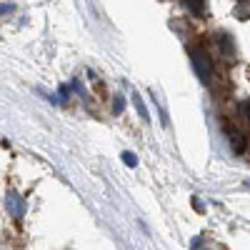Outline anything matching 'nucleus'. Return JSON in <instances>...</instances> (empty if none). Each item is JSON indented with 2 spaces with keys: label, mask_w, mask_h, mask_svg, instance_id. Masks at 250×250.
<instances>
[{
  "label": "nucleus",
  "mask_w": 250,
  "mask_h": 250,
  "mask_svg": "<svg viewBox=\"0 0 250 250\" xmlns=\"http://www.w3.org/2000/svg\"><path fill=\"white\" fill-rule=\"evenodd\" d=\"M190 60H193V68H195V75L203 80V83H210V75H213V62L203 50H190Z\"/></svg>",
  "instance_id": "obj_1"
},
{
  "label": "nucleus",
  "mask_w": 250,
  "mask_h": 250,
  "mask_svg": "<svg viewBox=\"0 0 250 250\" xmlns=\"http://www.w3.org/2000/svg\"><path fill=\"white\" fill-rule=\"evenodd\" d=\"M5 208H8V213H10L15 220H20V218L25 215V200H23V195L15 193V190L8 193V198H5Z\"/></svg>",
  "instance_id": "obj_2"
},
{
  "label": "nucleus",
  "mask_w": 250,
  "mask_h": 250,
  "mask_svg": "<svg viewBox=\"0 0 250 250\" xmlns=\"http://www.w3.org/2000/svg\"><path fill=\"white\" fill-rule=\"evenodd\" d=\"M228 138H230V145H233L235 153H243L245 150V138H243L240 130H228Z\"/></svg>",
  "instance_id": "obj_3"
},
{
  "label": "nucleus",
  "mask_w": 250,
  "mask_h": 250,
  "mask_svg": "<svg viewBox=\"0 0 250 250\" xmlns=\"http://www.w3.org/2000/svg\"><path fill=\"white\" fill-rule=\"evenodd\" d=\"M185 3H188V8H190V13H195V15H205V10H208L205 0H185Z\"/></svg>",
  "instance_id": "obj_4"
},
{
  "label": "nucleus",
  "mask_w": 250,
  "mask_h": 250,
  "mask_svg": "<svg viewBox=\"0 0 250 250\" xmlns=\"http://www.w3.org/2000/svg\"><path fill=\"white\" fill-rule=\"evenodd\" d=\"M218 40H220V48H223L225 58H233V53H235V50H233V43H230V38H228V35L223 33V35H220Z\"/></svg>",
  "instance_id": "obj_5"
},
{
  "label": "nucleus",
  "mask_w": 250,
  "mask_h": 250,
  "mask_svg": "<svg viewBox=\"0 0 250 250\" xmlns=\"http://www.w3.org/2000/svg\"><path fill=\"white\" fill-rule=\"evenodd\" d=\"M133 103H135V108H138L140 118H143V120H150V115H148V110H145V105H143V100H140V95H138V93L133 95Z\"/></svg>",
  "instance_id": "obj_6"
},
{
  "label": "nucleus",
  "mask_w": 250,
  "mask_h": 250,
  "mask_svg": "<svg viewBox=\"0 0 250 250\" xmlns=\"http://www.w3.org/2000/svg\"><path fill=\"white\" fill-rule=\"evenodd\" d=\"M123 163L128 165V168H135V165H138V158H135L130 150H125V153H123Z\"/></svg>",
  "instance_id": "obj_7"
},
{
  "label": "nucleus",
  "mask_w": 250,
  "mask_h": 250,
  "mask_svg": "<svg viewBox=\"0 0 250 250\" xmlns=\"http://www.w3.org/2000/svg\"><path fill=\"white\" fill-rule=\"evenodd\" d=\"M123 108H125L123 95H115V100H113V113H123Z\"/></svg>",
  "instance_id": "obj_8"
},
{
  "label": "nucleus",
  "mask_w": 250,
  "mask_h": 250,
  "mask_svg": "<svg viewBox=\"0 0 250 250\" xmlns=\"http://www.w3.org/2000/svg\"><path fill=\"white\" fill-rule=\"evenodd\" d=\"M13 10H15V5H10V3L0 5V15H5V13H13Z\"/></svg>",
  "instance_id": "obj_9"
},
{
  "label": "nucleus",
  "mask_w": 250,
  "mask_h": 250,
  "mask_svg": "<svg viewBox=\"0 0 250 250\" xmlns=\"http://www.w3.org/2000/svg\"><path fill=\"white\" fill-rule=\"evenodd\" d=\"M193 205L198 208V210H203V200H200V198H193Z\"/></svg>",
  "instance_id": "obj_10"
},
{
  "label": "nucleus",
  "mask_w": 250,
  "mask_h": 250,
  "mask_svg": "<svg viewBox=\"0 0 250 250\" xmlns=\"http://www.w3.org/2000/svg\"><path fill=\"white\" fill-rule=\"evenodd\" d=\"M243 110L248 113V120H250V103H243Z\"/></svg>",
  "instance_id": "obj_11"
}]
</instances>
